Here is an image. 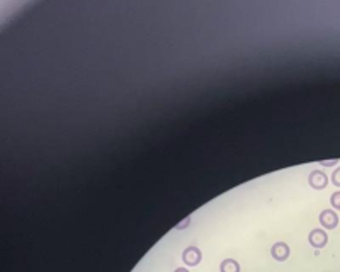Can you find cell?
<instances>
[{"label":"cell","instance_id":"11","mask_svg":"<svg viewBox=\"0 0 340 272\" xmlns=\"http://www.w3.org/2000/svg\"><path fill=\"white\" fill-rule=\"evenodd\" d=\"M173 272H189V271H187V269H184V267H179V269H175Z\"/></svg>","mask_w":340,"mask_h":272},{"label":"cell","instance_id":"2","mask_svg":"<svg viewBox=\"0 0 340 272\" xmlns=\"http://www.w3.org/2000/svg\"><path fill=\"white\" fill-rule=\"evenodd\" d=\"M308 242H310V245H312V247H315V248H323L325 245L328 244V235H327V231L320 230V228H316V230L310 231Z\"/></svg>","mask_w":340,"mask_h":272},{"label":"cell","instance_id":"9","mask_svg":"<svg viewBox=\"0 0 340 272\" xmlns=\"http://www.w3.org/2000/svg\"><path fill=\"white\" fill-rule=\"evenodd\" d=\"M318 163H321L323 167H334L335 163H339V159H335V160H320Z\"/></svg>","mask_w":340,"mask_h":272},{"label":"cell","instance_id":"5","mask_svg":"<svg viewBox=\"0 0 340 272\" xmlns=\"http://www.w3.org/2000/svg\"><path fill=\"white\" fill-rule=\"evenodd\" d=\"M271 253L277 262H284L289 257V245H286L284 242H277L276 245H272Z\"/></svg>","mask_w":340,"mask_h":272},{"label":"cell","instance_id":"10","mask_svg":"<svg viewBox=\"0 0 340 272\" xmlns=\"http://www.w3.org/2000/svg\"><path fill=\"white\" fill-rule=\"evenodd\" d=\"M189 221H191V216H189V218H186V221H182V223H180V225H177V228H184V226H186Z\"/></svg>","mask_w":340,"mask_h":272},{"label":"cell","instance_id":"6","mask_svg":"<svg viewBox=\"0 0 340 272\" xmlns=\"http://www.w3.org/2000/svg\"><path fill=\"white\" fill-rule=\"evenodd\" d=\"M220 271L221 272H240V266L233 259H225L220 266Z\"/></svg>","mask_w":340,"mask_h":272},{"label":"cell","instance_id":"7","mask_svg":"<svg viewBox=\"0 0 340 272\" xmlns=\"http://www.w3.org/2000/svg\"><path fill=\"white\" fill-rule=\"evenodd\" d=\"M330 204L334 206V209H339L340 211V190H337V192H334L330 196Z\"/></svg>","mask_w":340,"mask_h":272},{"label":"cell","instance_id":"3","mask_svg":"<svg viewBox=\"0 0 340 272\" xmlns=\"http://www.w3.org/2000/svg\"><path fill=\"white\" fill-rule=\"evenodd\" d=\"M320 223L323 228L327 230H334L339 225V216L334 209H325V211L320 213Z\"/></svg>","mask_w":340,"mask_h":272},{"label":"cell","instance_id":"4","mask_svg":"<svg viewBox=\"0 0 340 272\" xmlns=\"http://www.w3.org/2000/svg\"><path fill=\"white\" fill-rule=\"evenodd\" d=\"M308 182L313 189L320 190V189H325V187L328 186V177H327V174H323L321 170H313L308 177Z\"/></svg>","mask_w":340,"mask_h":272},{"label":"cell","instance_id":"8","mask_svg":"<svg viewBox=\"0 0 340 272\" xmlns=\"http://www.w3.org/2000/svg\"><path fill=\"white\" fill-rule=\"evenodd\" d=\"M332 182H334L337 187H340V168H337V170L334 172V175H332Z\"/></svg>","mask_w":340,"mask_h":272},{"label":"cell","instance_id":"1","mask_svg":"<svg viewBox=\"0 0 340 272\" xmlns=\"http://www.w3.org/2000/svg\"><path fill=\"white\" fill-rule=\"evenodd\" d=\"M201 259H202L201 250H199L198 247H194V245L187 247L182 252V260H184V264H186V266H191V267L198 266V264L201 262Z\"/></svg>","mask_w":340,"mask_h":272}]
</instances>
